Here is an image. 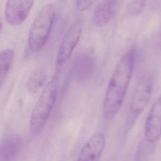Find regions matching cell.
<instances>
[{
	"label": "cell",
	"mask_w": 161,
	"mask_h": 161,
	"mask_svg": "<svg viewBox=\"0 0 161 161\" xmlns=\"http://www.w3.org/2000/svg\"><path fill=\"white\" fill-rule=\"evenodd\" d=\"M107 1H108V2H109L111 3H113L116 1V0H107Z\"/></svg>",
	"instance_id": "obj_16"
},
{
	"label": "cell",
	"mask_w": 161,
	"mask_h": 161,
	"mask_svg": "<svg viewBox=\"0 0 161 161\" xmlns=\"http://www.w3.org/2000/svg\"><path fill=\"white\" fill-rule=\"evenodd\" d=\"M147 0H131L127 7V12L131 16H137L145 9Z\"/></svg>",
	"instance_id": "obj_14"
},
{
	"label": "cell",
	"mask_w": 161,
	"mask_h": 161,
	"mask_svg": "<svg viewBox=\"0 0 161 161\" xmlns=\"http://www.w3.org/2000/svg\"><path fill=\"white\" fill-rule=\"evenodd\" d=\"M14 56V52L12 49L4 50L0 54V84L1 86L9 74Z\"/></svg>",
	"instance_id": "obj_13"
},
{
	"label": "cell",
	"mask_w": 161,
	"mask_h": 161,
	"mask_svg": "<svg viewBox=\"0 0 161 161\" xmlns=\"http://www.w3.org/2000/svg\"><path fill=\"white\" fill-rule=\"evenodd\" d=\"M22 140L16 134H10L4 137L0 146V161H10L18 156L22 149Z\"/></svg>",
	"instance_id": "obj_9"
},
{
	"label": "cell",
	"mask_w": 161,
	"mask_h": 161,
	"mask_svg": "<svg viewBox=\"0 0 161 161\" xmlns=\"http://www.w3.org/2000/svg\"><path fill=\"white\" fill-rule=\"evenodd\" d=\"M93 0H77L76 7L79 11H83L87 9L92 3Z\"/></svg>",
	"instance_id": "obj_15"
},
{
	"label": "cell",
	"mask_w": 161,
	"mask_h": 161,
	"mask_svg": "<svg viewBox=\"0 0 161 161\" xmlns=\"http://www.w3.org/2000/svg\"><path fill=\"white\" fill-rule=\"evenodd\" d=\"M135 52L132 49L120 59L109 81L104 97L103 114L105 119H113L122 106L133 72Z\"/></svg>",
	"instance_id": "obj_1"
},
{
	"label": "cell",
	"mask_w": 161,
	"mask_h": 161,
	"mask_svg": "<svg viewBox=\"0 0 161 161\" xmlns=\"http://www.w3.org/2000/svg\"><path fill=\"white\" fill-rule=\"evenodd\" d=\"M153 80L151 75L143 77L138 83L130 104L133 115H138L148 104L153 91Z\"/></svg>",
	"instance_id": "obj_5"
},
{
	"label": "cell",
	"mask_w": 161,
	"mask_h": 161,
	"mask_svg": "<svg viewBox=\"0 0 161 161\" xmlns=\"http://www.w3.org/2000/svg\"><path fill=\"white\" fill-rule=\"evenodd\" d=\"M47 76V71L44 68L35 69L27 80L26 87L29 92L31 94H36L45 85Z\"/></svg>",
	"instance_id": "obj_10"
},
{
	"label": "cell",
	"mask_w": 161,
	"mask_h": 161,
	"mask_svg": "<svg viewBox=\"0 0 161 161\" xmlns=\"http://www.w3.org/2000/svg\"><path fill=\"white\" fill-rule=\"evenodd\" d=\"M112 3L109 2L102 3L96 7L93 14V21L97 27H103L110 21L112 15Z\"/></svg>",
	"instance_id": "obj_11"
},
{
	"label": "cell",
	"mask_w": 161,
	"mask_h": 161,
	"mask_svg": "<svg viewBox=\"0 0 161 161\" xmlns=\"http://www.w3.org/2000/svg\"><path fill=\"white\" fill-rule=\"evenodd\" d=\"M93 58L89 54H81L77 58L75 70L79 79H86L92 73L94 69Z\"/></svg>",
	"instance_id": "obj_12"
},
{
	"label": "cell",
	"mask_w": 161,
	"mask_h": 161,
	"mask_svg": "<svg viewBox=\"0 0 161 161\" xmlns=\"http://www.w3.org/2000/svg\"><path fill=\"white\" fill-rule=\"evenodd\" d=\"M82 24L80 20L73 22L64 36L58 48L56 66L59 70L68 61L81 35Z\"/></svg>",
	"instance_id": "obj_4"
},
{
	"label": "cell",
	"mask_w": 161,
	"mask_h": 161,
	"mask_svg": "<svg viewBox=\"0 0 161 161\" xmlns=\"http://www.w3.org/2000/svg\"><path fill=\"white\" fill-rule=\"evenodd\" d=\"M35 0H8L5 6L7 22L12 26H18L24 22L33 6Z\"/></svg>",
	"instance_id": "obj_6"
},
{
	"label": "cell",
	"mask_w": 161,
	"mask_h": 161,
	"mask_svg": "<svg viewBox=\"0 0 161 161\" xmlns=\"http://www.w3.org/2000/svg\"><path fill=\"white\" fill-rule=\"evenodd\" d=\"M59 84L58 77L53 76L36 103L30 122V133L32 135L40 134L45 128L56 103Z\"/></svg>",
	"instance_id": "obj_2"
},
{
	"label": "cell",
	"mask_w": 161,
	"mask_h": 161,
	"mask_svg": "<svg viewBox=\"0 0 161 161\" xmlns=\"http://www.w3.org/2000/svg\"><path fill=\"white\" fill-rule=\"evenodd\" d=\"M145 137L150 143L158 141L161 136V95L155 101L146 119Z\"/></svg>",
	"instance_id": "obj_7"
},
{
	"label": "cell",
	"mask_w": 161,
	"mask_h": 161,
	"mask_svg": "<svg viewBox=\"0 0 161 161\" xmlns=\"http://www.w3.org/2000/svg\"><path fill=\"white\" fill-rule=\"evenodd\" d=\"M104 146V135L101 132L96 133L82 148L78 156V161H97L102 154Z\"/></svg>",
	"instance_id": "obj_8"
},
{
	"label": "cell",
	"mask_w": 161,
	"mask_h": 161,
	"mask_svg": "<svg viewBox=\"0 0 161 161\" xmlns=\"http://www.w3.org/2000/svg\"><path fill=\"white\" fill-rule=\"evenodd\" d=\"M56 9L53 3L44 5L31 26L29 32L30 49L37 52L43 48L49 36L55 19Z\"/></svg>",
	"instance_id": "obj_3"
}]
</instances>
